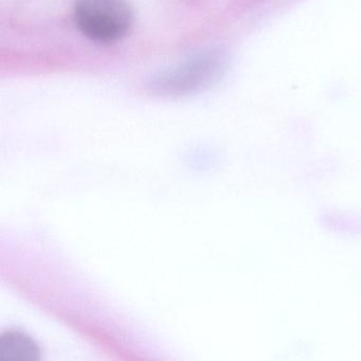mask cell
I'll return each instance as SVG.
<instances>
[{
  "label": "cell",
  "mask_w": 361,
  "mask_h": 361,
  "mask_svg": "<svg viewBox=\"0 0 361 361\" xmlns=\"http://www.w3.org/2000/svg\"><path fill=\"white\" fill-rule=\"evenodd\" d=\"M128 0H75L73 20L80 32L100 44L115 43L132 28Z\"/></svg>",
  "instance_id": "6da1fadb"
},
{
  "label": "cell",
  "mask_w": 361,
  "mask_h": 361,
  "mask_svg": "<svg viewBox=\"0 0 361 361\" xmlns=\"http://www.w3.org/2000/svg\"><path fill=\"white\" fill-rule=\"evenodd\" d=\"M224 61L219 54H207L162 78L157 87L166 94H175L202 87L219 77L225 66Z\"/></svg>",
  "instance_id": "7a4b0ae2"
},
{
  "label": "cell",
  "mask_w": 361,
  "mask_h": 361,
  "mask_svg": "<svg viewBox=\"0 0 361 361\" xmlns=\"http://www.w3.org/2000/svg\"><path fill=\"white\" fill-rule=\"evenodd\" d=\"M41 350L37 342L23 331L9 329L0 336V361H37Z\"/></svg>",
  "instance_id": "3957f363"
}]
</instances>
